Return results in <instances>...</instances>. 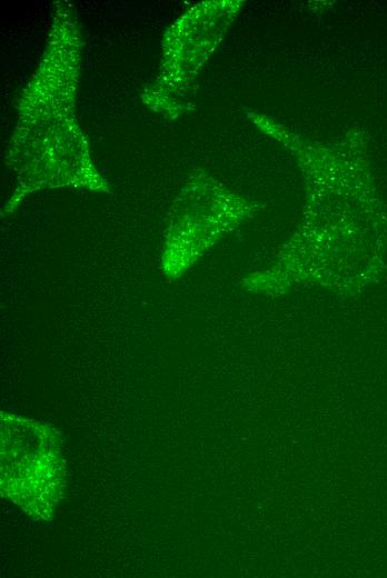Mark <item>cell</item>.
<instances>
[{
  "label": "cell",
  "mask_w": 387,
  "mask_h": 578,
  "mask_svg": "<svg viewBox=\"0 0 387 578\" xmlns=\"http://www.w3.org/2000/svg\"><path fill=\"white\" fill-rule=\"evenodd\" d=\"M64 487L60 439L50 426L1 415V491L34 518L49 520Z\"/></svg>",
  "instance_id": "cell-1"
}]
</instances>
